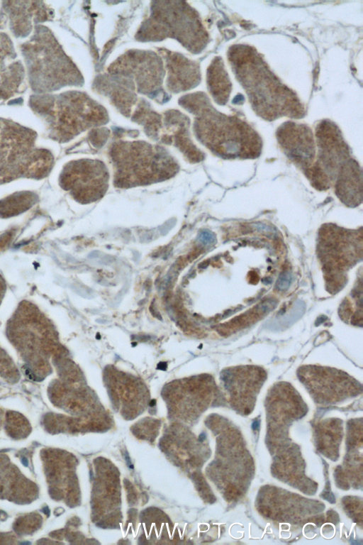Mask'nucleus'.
I'll return each mask as SVG.
<instances>
[{"instance_id": "1", "label": "nucleus", "mask_w": 363, "mask_h": 545, "mask_svg": "<svg viewBox=\"0 0 363 545\" xmlns=\"http://www.w3.org/2000/svg\"><path fill=\"white\" fill-rule=\"evenodd\" d=\"M179 104L195 116V134L213 153L226 159L260 155L262 141L256 131L242 120L218 112L205 94H187Z\"/></svg>"}, {"instance_id": "2", "label": "nucleus", "mask_w": 363, "mask_h": 545, "mask_svg": "<svg viewBox=\"0 0 363 545\" xmlns=\"http://www.w3.org/2000/svg\"><path fill=\"white\" fill-rule=\"evenodd\" d=\"M229 60L257 114L270 120L281 116H303V107L296 94L281 83L255 49L233 46Z\"/></svg>"}, {"instance_id": "3", "label": "nucleus", "mask_w": 363, "mask_h": 545, "mask_svg": "<svg viewBox=\"0 0 363 545\" xmlns=\"http://www.w3.org/2000/svg\"><path fill=\"white\" fill-rule=\"evenodd\" d=\"M113 184L118 188L148 185L169 180L179 165L164 148L145 141H118L109 150Z\"/></svg>"}, {"instance_id": "4", "label": "nucleus", "mask_w": 363, "mask_h": 545, "mask_svg": "<svg viewBox=\"0 0 363 545\" xmlns=\"http://www.w3.org/2000/svg\"><path fill=\"white\" fill-rule=\"evenodd\" d=\"M30 105L45 119L50 136L59 142H67L85 130L108 121L104 108L82 92L33 96Z\"/></svg>"}, {"instance_id": "5", "label": "nucleus", "mask_w": 363, "mask_h": 545, "mask_svg": "<svg viewBox=\"0 0 363 545\" xmlns=\"http://www.w3.org/2000/svg\"><path fill=\"white\" fill-rule=\"evenodd\" d=\"M22 53L30 86L36 92H52L82 82L80 72L46 27H36L33 37L22 45Z\"/></svg>"}, {"instance_id": "6", "label": "nucleus", "mask_w": 363, "mask_h": 545, "mask_svg": "<svg viewBox=\"0 0 363 545\" xmlns=\"http://www.w3.org/2000/svg\"><path fill=\"white\" fill-rule=\"evenodd\" d=\"M35 132L0 119V185L21 177L42 179L50 172V152L35 147Z\"/></svg>"}, {"instance_id": "7", "label": "nucleus", "mask_w": 363, "mask_h": 545, "mask_svg": "<svg viewBox=\"0 0 363 545\" xmlns=\"http://www.w3.org/2000/svg\"><path fill=\"white\" fill-rule=\"evenodd\" d=\"M7 331L11 342L35 375H46L57 346L56 334L48 319L33 304L23 302L8 323Z\"/></svg>"}, {"instance_id": "8", "label": "nucleus", "mask_w": 363, "mask_h": 545, "mask_svg": "<svg viewBox=\"0 0 363 545\" xmlns=\"http://www.w3.org/2000/svg\"><path fill=\"white\" fill-rule=\"evenodd\" d=\"M150 18L138 35L143 40L172 37L193 53L200 52L207 44L208 35L192 8L182 1H155Z\"/></svg>"}, {"instance_id": "9", "label": "nucleus", "mask_w": 363, "mask_h": 545, "mask_svg": "<svg viewBox=\"0 0 363 545\" xmlns=\"http://www.w3.org/2000/svg\"><path fill=\"white\" fill-rule=\"evenodd\" d=\"M109 172L99 160L80 159L68 163L60 175V185L77 202L86 204L101 199L108 188Z\"/></svg>"}, {"instance_id": "10", "label": "nucleus", "mask_w": 363, "mask_h": 545, "mask_svg": "<svg viewBox=\"0 0 363 545\" xmlns=\"http://www.w3.org/2000/svg\"><path fill=\"white\" fill-rule=\"evenodd\" d=\"M108 73L123 76L136 83L138 92L150 97L164 93L162 88L164 75L162 60L153 52L130 51L116 60Z\"/></svg>"}, {"instance_id": "11", "label": "nucleus", "mask_w": 363, "mask_h": 545, "mask_svg": "<svg viewBox=\"0 0 363 545\" xmlns=\"http://www.w3.org/2000/svg\"><path fill=\"white\" fill-rule=\"evenodd\" d=\"M277 139L288 157L308 170L313 165L315 145L311 130L303 124L287 122L277 131Z\"/></svg>"}, {"instance_id": "12", "label": "nucleus", "mask_w": 363, "mask_h": 545, "mask_svg": "<svg viewBox=\"0 0 363 545\" xmlns=\"http://www.w3.org/2000/svg\"><path fill=\"white\" fill-rule=\"evenodd\" d=\"M160 53H162L168 70L167 87L170 92L185 91L199 83L201 75L198 64L176 53L168 50Z\"/></svg>"}, {"instance_id": "13", "label": "nucleus", "mask_w": 363, "mask_h": 545, "mask_svg": "<svg viewBox=\"0 0 363 545\" xmlns=\"http://www.w3.org/2000/svg\"><path fill=\"white\" fill-rule=\"evenodd\" d=\"M5 10L10 18L11 29L16 36L25 37L32 29V21H44L49 18L51 11L43 2L6 1Z\"/></svg>"}, {"instance_id": "14", "label": "nucleus", "mask_w": 363, "mask_h": 545, "mask_svg": "<svg viewBox=\"0 0 363 545\" xmlns=\"http://www.w3.org/2000/svg\"><path fill=\"white\" fill-rule=\"evenodd\" d=\"M16 58L12 43L4 33H0V98L7 99L18 90L23 78L22 65Z\"/></svg>"}, {"instance_id": "15", "label": "nucleus", "mask_w": 363, "mask_h": 545, "mask_svg": "<svg viewBox=\"0 0 363 545\" xmlns=\"http://www.w3.org/2000/svg\"><path fill=\"white\" fill-rule=\"evenodd\" d=\"M96 86L100 92L108 96L122 114L128 116L130 115L137 101L135 85L131 80L121 75L109 73V75L99 77Z\"/></svg>"}, {"instance_id": "16", "label": "nucleus", "mask_w": 363, "mask_h": 545, "mask_svg": "<svg viewBox=\"0 0 363 545\" xmlns=\"http://www.w3.org/2000/svg\"><path fill=\"white\" fill-rule=\"evenodd\" d=\"M164 126L167 131L171 133L165 136L166 141L179 148L188 155L189 158L195 161L201 159V153L193 145L188 136L189 119L176 111H169L164 114ZM172 142V143H173Z\"/></svg>"}, {"instance_id": "17", "label": "nucleus", "mask_w": 363, "mask_h": 545, "mask_svg": "<svg viewBox=\"0 0 363 545\" xmlns=\"http://www.w3.org/2000/svg\"><path fill=\"white\" fill-rule=\"evenodd\" d=\"M209 92L218 104L227 102L231 91V83L222 60L215 57L207 72Z\"/></svg>"}, {"instance_id": "18", "label": "nucleus", "mask_w": 363, "mask_h": 545, "mask_svg": "<svg viewBox=\"0 0 363 545\" xmlns=\"http://www.w3.org/2000/svg\"><path fill=\"white\" fill-rule=\"evenodd\" d=\"M38 201V196L30 192L14 193L0 200V217L8 218L28 210Z\"/></svg>"}, {"instance_id": "19", "label": "nucleus", "mask_w": 363, "mask_h": 545, "mask_svg": "<svg viewBox=\"0 0 363 545\" xmlns=\"http://www.w3.org/2000/svg\"><path fill=\"white\" fill-rule=\"evenodd\" d=\"M133 119L142 124L147 133L152 137H157L162 128V116L153 111L149 104L143 99L135 111Z\"/></svg>"}, {"instance_id": "20", "label": "nucleus", "mask_w": 363, "mask_h": 545, "mask_svg": "<svg viewBox=\"0 0 363 545\" xmlns=\"http://www.w3.org/2000/svg\"><path fill=\"white\" fill-rule=\"evenodd\" d=\"M16 368L6 353L0 348V374L6 376L16 375Z\"/></svg>"}, {"instance_id": "21", "label": "nucleus", "mask_w": 363, "mask_h": 545, "mask_svg": "<svg viewBox=\"0 0 363 545\" xmlns=\"http://www.w3.org/2000/svg\"><path fill=\"white\" fill-rule=\"evenodd\" d=\"M13 238V233H4L0 236V248L6 247Z\"/></svg>"}, {"instance_id": "22", "label": "nucleus", "mask_w": 363, "mask_h": 545, "mask_svg": "<svg viewBox=\"0 0 363 545\" xmlns=\"http://www.w3.org/2000/svg\"><path fill=\"white\" fill-rule=\"evenodd\" d=\"M289 274L284 273L281 276L279 279V282H277V285H279V287L281 290L284 289L286 285H289V280H290Z\"/></svg>"}, {"instance_id": "23", "label": "nucleus", "mask_w": 363, "mask_h": 545, "mask_svg": "<svg viewBox=\"0 0 363 545\" xmlns=\"http://www.w3.org/2000/svg\"><path fill=\"white\" fill-rule=\"evenodd\" d=\"M6 285L4 277L0 275V304L6 292Z\"/></svg>"}, {"instance_id": "24", "label": "nucleus", "mask_w": 363, "mask_h": 545, "mask_svg": "<svg viewBox=\"0 0 363 545\" xmlns=\"http://www.w3.org/2000/svg\"><path fill=\"white\" fill-rule=\"evenodd\" d=\"M166 367H167V364L165 363H160L158 365V368L161 370H165Z\"/></svg>"}, {"instance_id": "25", "label": "nucleus", "mask_w": 363, "mask_h": 545, "mask_svg": "<svg viewBox=\"0 0 363 545\" xmlns=\"http://www.w3.org/2000/svg\"><path fill=\"white\" fill-rule=\"evenodd\" d=\"M258 426H259V422H255L253 423V424H252L253 429H256L257 428H258Z\"/></svg>"}]
</instances>
